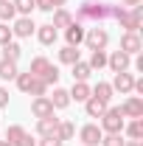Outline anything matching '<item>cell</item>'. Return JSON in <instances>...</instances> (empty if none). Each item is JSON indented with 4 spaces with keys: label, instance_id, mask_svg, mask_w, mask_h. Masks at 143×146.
<instances>
[{
    "label": "cell",
    "instance_id": "cell-6",
    "mask_svg": "<svg viewBox=\"0 0 143 146\" xmlns=\"http://www.w3.org/2000/svg\"><path fill=\"white\" fill-rule=\"evenodd\" d=\"M31 112H34L36 118H48V115H54V104H51V98L36 96V101L31 104Z\"/></svg>",
    "mask_w": 143,
    "mask_h": 146
},
{
    "label": "cell",
    "instance_id": "cell-33",
    "mask_svg": "<svg viewBox=\"0 0 143 146\" xmlns=\"http://www.w3.org/2000/svg\"><path fill=\"white\" fill-rule=\"evenodd\" d=\"M34 9H42V11H54V0H34Z\"/></svg>",
    "mask_w": 143,
    "mask_h": 146
},
{
    "label": "cell",
    "instance_id": "cell-29",
    "mask_svg": "<svg viewBox=\"0 0 143 146\" xmlns=\"http://www.w3.org/2000/svg\"><path fill=\"white\" fill-rule=\"evenodd\" d=\"M31 82H34V76H31V73H17V84H20V90H23V93H28Z\"/></svg>",
    "mask_w": 143,
    "mask_h": 146
},
{
    "label": "cell",
    "instance_id": "cell-38",
    "mask_svg": "<svg viewBox=\"0 0 143 146\" xmlns=\"http://www.w3.org/2000/svg\"><path fill=\"white\" fill-rule=\"evenodd\" d=\"M138 3H140V0H124V6H132V9H135Z\"/></svg>",
    "mask_w": 143,
    "mask_h": 146
},
{
    "label": "cell",
    "instance_id": "cell-16",
    "mask_svg": "<svg viewBox=\"0 0 143 146\" xmlns=\"http://www.w3.org/2000/svg\"><path fill=\"white\" fill-rule=\"evenodd\" d=\"M20 54H23V48H20L17 42H6V45H3V59H9V62H17Z\"/></svg>",
    "mask_w": 143,
    "mask_h": 146
},
{
    "label": "cell",
    "instance_id": "cell-39",
    "mask_svg": "<svg viewBox=\"0 0 143 146\" xmlns=\"http://www.w3.org/2000/svg\"><path fill=\"white\" fill-rule=\"evenodd\" d=\"M62 3H65V0H54V6H62Z\"/></svg>",
    "mask_w": 143,
    "mask_h": 146
},
{
    "label": "cell",
    "instance_id": "cell-5",
    "mask_svg": "<svg viewBox=\"0 0 143 146\" xmlns=\"http://www.w3.org/2000/svg\"><path fill=\"white\" fill-rule=\"evenodd\" d=\"M101 129H98V124H87V127H81V141H84V146H98L101 143Z\"/></svg>",
    "mask_w": 143,
    "mask_h": 146
},
{
    "label": "cell",
    "instance_id": "cell-27",
    "mask_svg": "<svg viewBox=\"0 0 143 146\" xmlns=\"http://www.w3.org/2000/svg\"><path fill=\"white\" fill-rule=\"evenodd\" d=\"M107 65V54L104 51H93V56H90V68H104Z\"/></svg>",
    "mask_w": 143,
    "mask_h": 146
},
{
    "label": "cell",
    "instance_id": "cell-30",
    "mask_svg": "<svg viewBox=\"0 0 143 146\" xmlns=\"http://www.w3.org/2000/svg\"><path fill=\"white\" fill-rule=\"evenodd\" d=\"M14 9L23 11V14H31L34 11V0H14Z\"/></svg>",
    "mask_w": 143,
    "mask_h": 146
},
{
    "label": "cell",
    "instance_id": "cell-32",
    "mask_svg": "<svg viewBox=\"0 0 143 146\" xmlns=\"http://www.w3.org/2000/svg\"><path fill=\"white\" fill-rule=\"evenodd\" d=\"M28 93L42 96V93H45V82H42V79H34V82H31V87H28Z\"/></svg>",
    "mask_w": 143,
    "mask_h": 146
},
{
    "label": "cell",
    "instance_id": "cell-3",
    "mask_svg": "<svg viewBox=\"0 0 143 146\" xmlns=\"http://www.w3.org/2000/svg\"><path fill=\"white\" fill-rule=\"evenodd\" d=\"M104 121H101V127L107 129V132H121L124 129V112L121 107H112V110H104V115H101Z\"/></svg>",
    "mask_w": 143,
    "mask_h": 146
},
{
    "label": "cell",
    "instance_id": "cell-2",
    "mask_svg": "<svg viewBox=\"0 0 143 146\" xmlns=\"http://www.w3.org/2000/svg\"><path fill=\"white\" fill-rule=\"evenodd\" d=\"M31 76H34V79H42L45 84L59 82V70H56V68L45 59V56H36L34 62H31Z\"/></svg>",
    "mask_w": 143,
    "mask_h": 146
},
{
    "label": "cell",
    "instance_id": "cell-28",
    "mask_svg": "<svg viewBox=\"0 0 143 146\" xmlns=\"http://www.w3.org/2000/svg\"><path fill=\"white\" fill-rule=\"evenodd\" d=\"M101 143L104 146H124V138H121V132H109L107 138H101Z\"/></svg>",
    "mask_w": 143,
    "mask_h": 146
},
{
    "label": "cell",
    "instance_id": "cell-11",
    "mask_svg": "<svg viewBox=\"0 0 143 146\" xmlns=\"http://www.w3.org/2000/svg\"><path fill=\"white\" fill-rule=\"evenodd\" d=\"M56 127H59V121H56L54 115H48V118H39V135H45V138H51V135H56Z\"/></svg>",
    "mask_w": 143,
    "mask_h": 146
},
{
    "label": "cell",
    "instance_id": "cell-7",
    "mask_svg": "<svg viewBox=\"0 0 143 146\" xmlns=\"http://www.w3.org/2000/svg\"><path fill=\"white\" fill-rule=\"evenodd\" d=\"M121 51H124V54H138V51H140V36L135 34V31H129V34H124L121 36Z\"/></svg>",
    "mask_w": 143,
    "mask_h": 146
},
{
    "label": "cell",
    "instance_id": "cell-8",
    "mask_svg": "<svg viewBox=\"0 0 143 146\" xmlns=\"http://www.w3.org/2000/svg\"><path fill=\"white\" fill-rule=\"evenodd\" d=\"M107 62H109V68H112L115 73H124L126 68H129V54H124V51H115V54L109 56Z\"/></svg>",
    "mask_w": 143,
    "mask_h": 146
},
{
    "label": "cell",
    "instance_id": "cell-20",
    "mask_svg": "<svg viewBox=\"0 0 143 146\" xmlns=\"http://www.w3.org/2000/svg\"><path fill=\"white\" fill-rule=\"evenodd\" d=\"M23 135H25V129H23V127H17V124H14V127H9V129H6V141H9V143H11V146H17L20 141H23Z\"/></svg>",
    "mask_w": 143,
    "mask_h": 146
},
{
    "label": "cell",
    "instance_id": "cell-25",
    "mask_svg": "<svg viewBox=\"0 0 143 146\" xmlns=\"http://www.w3.org/2000/svg\"><path fill=\"white\" fill-rule=\"evenodd\" d=\"M95 98H101V101H109L112 98V84H95Z\"/></svg>",
    "mask_w": 143,
    "mask_h": 146
},
{
    "label": "cell",
    "instance_id": "cell-22",
    "mask_svg": "<svg viewBox=\"0 0 143 146\" xmlns=\"http://www.w3.org/2000/svg\"><path fill=\"white\" fill-rule=\"evenodd\" d=\"M90 73H93V68H90V65H84V62H73V79L84 82Z\"/></svg>",
    "mask_w": 143,
    "mask_h": 146
},
{
    "label": "cell",
    "instance_id": "cell-24",
    "mask_svg": "<svg viewBox=\"0 0 143 146\" xmlns=\"http://www.w3.org/2000/svg\"><path fill=\"white\" fill-rule=\"evenodd\" d=\"M73 132H76V127H73L70 121H65V124L56 127V138H59V141H68V138H73Z\"/></svg>",
    "mask_w": 143,
    "mask_h": 146
},
{
    "label": "cell",
    "instance_id": "cell-23",
    "mask_svg": "<svg viewBox=\"0 0 143 146\" xmlns=\"http://www.w3.org/2000/svg\"><path fill=\"white\" fill-rule=\"evenodd\" d=\"M59 59H62L65 65H73V62H79V51H76L73 45H68V48L59 51Z\"/></svg>",
    "mask_w": 143,
    "mask_h": 146
},
{
    "label": "cell",
    "instance_id": "cell-12",
    "mask_svg": "<svg viewBox=\"0 0 143 146\" xmlns=\"http://www.w3.org/2000/svg\"><path fill=\"white\" fill-rule=\"evenodd\" d=\"M81 39H84V28H81V23H70V25H68V45L76 48Z\"/></svg>",
    "mask_w": 143,
    "mask_h": 146
},
{
    "label": "cell",
    "instance_id": "cell-17",
    "mask_svg": "<svg viewBox=\"0 0 143 146\" xmlns=\"http://www.w3.org/2000/svg\"><path fill=\"white\" fill-rule=\"evenodd\" d=\"M39 42L42 45H51V42H56V28L54 25H39Z\"/></svg>",
    "mask_w": 143,
    "mask_h": 146
},
{
    "label": "cell",
    "instance_id": "cell-26",
    "mask_svg": "<svg viewBox=\"0 0 143 146\" xmlns=\"http://www.w3.org/2000/svg\"><path fill=\"white\" fill-rule=\"evenodd\" d=\"M14 3H9V0H0V20H11L14 17Z\"/></svg>",
    "mask_w": 143,
    "mask_h": 146
},
{
    "label": "cell",
    "instance_id": "cell-34",
    "mask_svg": "<svg viewBox=\"0 0 143 146\" xmlns=\"http://www.w3.org/2000/svg\"><path fill=\"white\" fill-rule=\"evenodd\" d=\"M6 42H11V28L9 25H0V45H6Z\"/></svg>",
    "mask_w": 143,
    "mask_h": 146
},
{
    "label": "cell",
    "instance_id": "cell-10",
    "mask_svg": "<svg viewBox=\"0 0 143 146\" xmlns=\"http://www.w3.org/2000/svg\"><path fill=\"white\" fill-rule=\"evenodd\" d=\"M34 20H28V17H23V20H17L14 23V28H11V34H17V36H31L34 34Z\"/></svg>",
    "mask_w": 143,
    "mask_h": 146
},
{
    "label": "cell",
    "instance_id": "cell-37",
    "mask_svg": "<svg viewBox=\"0 0 143 146\" xmlns=\"http://www.w3.org/2000/svg\"><path fill=\"white\" fill-rule=\"evenodd\" d=\"M17 146H34V141H31V135H23V141H20Z\"/></svg>",
    "mask_w": 143,
    "mask_h": 146
},
{
    "label": "cell",
    "instance_id": "cell-14",
    "mask_svg": "<svg viewBox=\"0 0 143 146\" xmlns=\"http://www.w3.org/2000/svg\"><path fill=\"white\" fill-rule=\"evenodd\" d=\"M115 87H118V90L121 93H129L132 90V87H135V79H132V73H118V76H115Z\"/></svg>",
    "mask_w": 143,
    "mask_h": 146
},
{
    "label": "cell",
    "instance_id": "cell-40",
    "mask_svg": "<svg viewBox=\"0 0 143 146\" xmlns=\"http://www.w3.org/2000/svg\"><path fill=\"white\" fill-rule=\"evenodd\" d=\"M129 146H140V141H132V143H129Z\"/></svg>",
    "mask_w": 143,
    "mask_h": 146
},
{
    "label": "cell",
    "instance_id": "cell-35",
    "mask_svg": "<svg viewBox=\"0 0 143 146\" xmlns=\"http://www.w3.org/2000/svg\"><path fill=\"white\" fill-rule=\"evenodd\" d=\"M39 146H62V141H59L56 135H51V138H45V141H42Z\"/></svg>",
    "mask_w": 143,
    "mask_h": 146
},
{
    "label": "cell",
    "instance_id": "cell-18",
    "mask_svg": "<svg viewBox=\"0 0 143 146\" xmlns=\"http://www.w3.org/2000/svg\"><path fill=\"white\" fill-rule=\"evenodd\" d=\"M70 98H76V101H87L90 98V87L84 84V82H76L70 90Z\"/></svg>",
    "mask_w": 143,
    "mask_h": 146
},
{
    "label": "cell",
    "instance_id": "cell-9",
    "mask_svg": "<svg viewBox=\"0 0 143 146\" xmlns=\"http://www.w3.org/2000/svg\"><path fill=\"white\" fill-rule=\"evenodd\" d=\"M121 112H124V115H129V118H140V115H143V104H140V98H138V96H132L124 107H121Z\"/></svg>",
    "mask_w": 143,
    "mask_h": 146
},
{
    "label": "cell",
    "instance_id": "cell-21",
    "mask_svg": "<svg viewBox=\"0 0 143 146\" xmlns=\"http://www.w3.org/2000/svg\"><path fill=\"white\" fill-rule=\"evenodd\" d=\"M70 23H73V17L65 11V9H59V11L54 14V23H51V25H54V28H68Z\"/></svg>",
    "mask_w": 143,
    "mask_h": 146
},
{
    "label": "cell",
    "instance_id": "cell-19",
    "mask_svg": "<svg viewBox=\"0 0 143 146\" xmlns=\"http://www.w3.org/2000/svg\"><path fill=\"white\" fill-rule=\"evenodd\" d=\"M0 79H17V62L3 59L0 62Z\"/></svg>",
    "mask_w": 143,
    "mask_h": 146
},
{
    "label": "cell",
    "instance_id": "cell-13",
    "mask_svg": "<svg viewBox=\"0 0 143 146\" xmlns=\"http://www.w3.org/2000/svg\"><path fill=\"white\" fill-rule=\"evenodd\" d=\"M104 110H107V101H101V98H87V115H93V118H101L104 115Z\"/></svg>",
    "mask_w": 143,
    "mask_h": 146
},
{
    "label": "cell",
    "instance_id": "cell-41",
    "mask_svg": "<svg viewBox=\"0 0 143 146\" xmlns=\"http://www.w3.org/2000/svg\"><path fill=\"white\" fill-rule=\"evenodd\" d=\"M0 146H11V143H9V141H0Z\"/></svg>",
    "mask_w": 143,
    "mask_h": 146
},
{
    "label": "cell",
    "instance_id": "cell-4",
    "mask_svg": "<svg viewBox=\"0 0 143 146\" xmlns=\"http://www.w3.org/2000/svg\"><path fill=\"white\" fill-rule=\"evenodd\" d=\"M84 39H87L90 51H104V45L109 42V34L104 31V28H93V31H90Z\"/></svg>",
    "mask_w": 143,
    "mask_h": 146
},
{
    "label": "cell",
    "instance_id": "cell-1",
    "mask_svg": "<svg viewBox=\"0 0 143 146\" xmlns=\"http://www.w3.org/2000/svg\"><path fill=\"white\" fill-rule=\"evenodd\" d=\"M109 11H112V6H107V3H95V0H87V3L79 9L76 20H79V23H84V20H93V23H98V20L109 17Z\"/></svg>",
    "mask_w": 143,
    "mask_h": 146
},
{
    "label": "cell",
    "instance_id": "cell-36",
    "mask_svg": "<svg viewBox=\"0 0 143 146\" xmlns=\"http://www.w3.org/2000/svg\"><path fill=\"white\" fill-rule=\"evenodd\" d=\"M6 104H9V93L0 87V107H6Z\"/></svg>",
    "mask_w": 143,
    "mask_h": 146
},
{
    "label": "cell",
    "instance_id": "cell-31",
    "mask_svg": "<svg viewBox=\"0 0 143 146\" xmlns=\"http://www.w3.org/2000/svg\"><path fill=\"white\" fill-rule=\"evenodd\" d=\"M126 132H129V138H135V141H138V138L143 135V124L138 121V118H135V121L129 124V129H126Z\"/></svg>",
    "mask_w": 143,
    "mask_h": 146
},
{
    "label": "cell",
    "instance_id": "cell-15",
    "mask_svg": "<svg viewBox=\"0 0 143 146\" xmlns=\"http://www.w3.org/2000/svg\"><path fill=\"white\" fill-rule=\"evenodd\" d=\"M51 104H54L56 110H65L68 104H70V93H68V90H54V96H51Z\"/></svg>",
    "mask_w": 143,
    "mask_h": 146
}]
</instances>
